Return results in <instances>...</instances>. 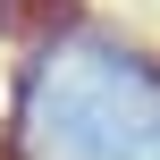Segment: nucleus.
<instances>
[{
  "mask_svg": "<svg viewBox=\"0 0 160 160\" xmlns=\"http://www.w3.org/2000/svg\"><path fill=\"white\" fill-rule=\"evenodd\" d=\"M51 110H59L51 160H160V110L135 84V68H118V59L68 68L51 84Z\"/></svg>",
  "mask_w": 160,
  "mask_h": 160,
  "instance_id": "1",
  "label": "nucleus"
}]
</instances>
